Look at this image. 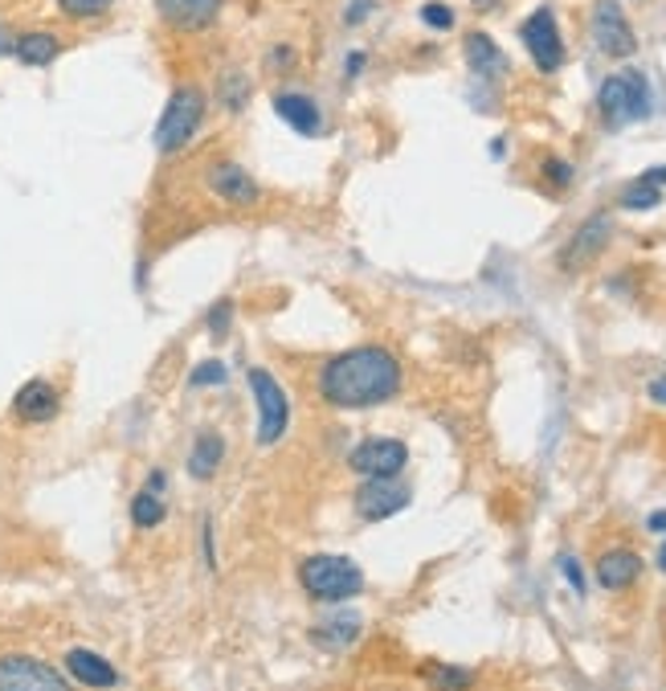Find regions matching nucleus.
Wrapping results in <instances>:
<instances>
[{
  "label": "nucleus",
  "instance_id": "obj_1",
  "mask_svg": "<svg viewBox=\"0 0 666 691\" xmlns=\"http://www.w3.org/2000/svg\"><path fill=\"white\" fill-rule=\"evenodd\" d=\"M400 360L381 344H360L335 353L319 369V397L335 409H372L400 393Z\"/></svg>",
  "mask_w": 666,
  "mask_h": 691
},
{
  "label": "nucleus",
  "instance_id": "obj_2",
  "mask_svg": "<svg viewBox=\"0 0 666 691\" xmlns=\"http://www.w3.org/2000/svg\"><path fill=\"white\" fill-rule=\"evenodd\" d=\"M205 123V90L193 83H184L172 90V99L164 102V115L151 132V144L160 156H176L193 144V135L200 132Z\"/></svg>",
  "mask_w": 666,
  "mask_h": 691
},
{
  "label": "nucleus",
  "instance_id": "obj_3",
  "mask_svg": "<svg viewBox=\"0 0 666 691\" xmlns=\"http://www.w3.org/2000/svg\"><path fill=\"white\" fill-rule=\"evenodd\" d=\"M299 585L316 602H348V597H356V593L365 590V573L348 557L316 553V557H307L299 565Z\"/></svg>",
  "mask_w": 666,
  "mask_h": 691
},
{
  "label": "nucleus",
  "instance_id": "obj_4",
  "mask_svg": "<svg viewBox=\"0 0 666 691\" xmlns=\"http://www.w3.org/2000/svg\"><path fill=\"white\" fill-rule=\"evenodd\" d=\"M597 111L609 127H626V123H642V119H650V111H654L650 78L642 70L609 74L597 90Z\"/></svg>",
  "mask_w": 666,
  "mask_h": 691
},
{
  "label": "nucleus",
  "instance_id": "obj_5",
  "mask_svg": "<svg viewBox=\"0 0 666 691\" xmlns=\"http://www.w3.org/2000/svg\"><path fill=\"white\" fill-rule=\"evenodd\" d=\"M246 381H250L254 405H258V446H274L291 425V397L267 369H250Z\"/></svg>",
  "mask_w": 666,
  "mask_h": 691
},
{
  "label": "nucleus",
  "instance_id": "obj_6",
  "mask_svg": "<svg viewBox=\"0 0 666 691\" xmlns=\"http://www.w3.org/2000/svg\"><path fill=\"white\" fill-rule=\"evenodd\" d=\"M589 34L605 58L626 62L638 53V34H633L630 17L621 9V0H593V21H589Z\"/></svg>",
  "mask_w": 666,
  "mask_h": 691
},
{
  "label": "nucleus",
  "instance_id": "obj_7",
  "mask_svg": "<svg viewBox=\"0 0 666 691\" xmlns=\"http://www.w3.org/2000/svg\"><path fill=\"white\" fill-rule=\"evenodd\" d=\"M519 41L528 46V53H532V62L540 74H556V70L565 66V37H560L556 13H552L548 4L535 9L532 17L519 25Z\"/></svg>",
  "mask_w": 666,
  "mask_h": 691
},
{
  "label": "nucleus",
  "instance_id": "obj_8",
  "mask_svg": "<svg viewBox=\"0 0 666 691\" xmlns=\"http://www.w3.org/2000/svg\"><path fill=\"white\" fill-rule=\"evenodd\" d=\"M0 691H70V683L50 663L9 651V655H0Z\"/></svg>",
  "mask_w": 666,
  "mask_h": 691
},
{
  "label": "nucleus",
  "instance_id": "obj_9",
  "mask_svg": "<svg viewBox=\"0 0 666 691\" xmlns=\"http://www.w3.org/2000/svg\"><path fill=\"white\" fill-rule=\"evenodd\" d=\"M414 504V488L405 483V479H365L360 488H356V511H360V520L377 523V520H393L400 516L405 507Z\"/></svg>",
  "mask_w": 666,
  "mask_h": 691
},
{
  "label": "nucleus",
  "instance_id": "obj_10",
  "mask_svg": "<svg viewBox=\"0 0 666 691\" xmlns=\"http://www.w3.org/2000/svg\"><path fill=\"white\" fill-rule=\"evenodd\" d=\"M609 237H614V218H609V213H593V218L584 221V225H577V234L560 246V258H556V262H560L565 274H577V270H584L593 258H601V250L609 246Z\"/></svg>",
  "mask_w": 666,
  "mask_h": 691
},
{
  "label": "nucleus",
  "instance_id": "obj_11",
  "mask_svg": "<svg viewBox=\"0 0 666 691\" xmlns=\"http://www.w3.org/2000/svg\"><path fill=\"white\" fill-rule=\"evenodd\" d=\"M409 462V446L400 439H365L348 455V467L365 479H393L405 471Z\"/></svg>",
  "mask_w": 666,
  "mask_h": 691
},
{
  "label": "nucleus",
  "instance_id": "obj_12",
  "mask_svg": "<svg viewBox=\"0 0 666 691\" xmlns=\"http://www.w3.org/2000/svg\"><path fill=\"white\" fill-rule=\"evenodd\" d=\"M156 9H160V21H164L168 29H176V34H205V29L217 25L225 0H156Z\"/></svg>",
  "mask_w": 666,
  "mask_h": 691
},
{
  "label": "nucleus",
  "instance_id": "obj_13",
  "mask_svg": "<svg viewBox=\"0 0 666 691\" xmlns=\"http://www.w3.org/2000/svg\"><path fill=\"white\" fill-rule=\"evenodd\" d=\"M205 185H209V193H213V197L237 205V209H246V205L262 201V188H258V181H254V176L242 169V164H234V160H221V164H213V169L205 172Z\"/></svg>",
  "mask_w": 666,
  "mask_h": 691
},
{
  "label": "nucleus",
  "instance_id": "obj_14",
  "mask_svg": "<svg viewBox=\"0 0 666 691\" xmlns=\"http://www.w3.org/2000/svg\"><path fill=\"white\" fill-rule=\"evenodd\" d=\"M58 409H62V397H58V388H53L46 377L25 381V385L17 388V397H13V414L29 425L53 422V418H58Z\"/></svg>",
  "mask_w": 666,
  "mask_h": 691
},
{
  "label": "nucleus",
  "instance_id": "obj_15",
  "mask_svg": "<svg viewBox=\"0 0 666 691\" xmlns=\"http://www.w3.org/2000/svg\"><path fill=\"white\" fill-rule=\"evenodd\" d=\"M462 53H467V66L483 83H499V78H507V70H511L507 53L499 50V41L491 34H483V29H470L467 41H462Z\"/></svg>",
  "mask_w": 666,
  "mask_h": 691
},
{
  "label": "nucleus",
  "instance_id": "obj_16",
  "mask_svg": "<svg viewBox=\"0 0 666 691\" xmlns=\"http://www.w3.org/2000/svg\"><path fill=\"white\" fill-rule=\"evenodd\" d=\"M642 577V557L633 548H609L597 557V585L609 593L630 590L633 581Z\"/></svg>",
  "mask_w": 666,
  "mask_h": 691
},
{
  "label": "nucleus",
  "instance_id": "obj_17",
  "mask_svg": "<svg viewBox=\"0 0 666 691\" xmlns=\"http://www.w3.org/2000/svg\"><path fill=\"white\" fill-rule=\"evenodd\" d=\"M360 630H365V618L356 609H332V614H323L311 626V639L319 646H328V651H344V646H351V642L360 639Z\"/></svg>",
  "mask_w": 666,
  "mask_h": 691
},
{
  "label": "nucleus",
  "instance_id": "obj_18",
  "mask_svg": "<svg viewBox=\"0 0 666 691\" xmlns=\"http://www.w3.org/2000/svg\"><path fill=\"white\" fill-rule=\"evenodd\" d=\"M274 111H279V119H283L291 132H299V135L323 132V115H319L316 99H307L299 90H279V95H274Z\"/></svg>",
  "mask_w": 666,
  "mask_h": 691
},
{
  "label": "nucleus",
  "instance_id": "obj_19",
  "mask_svg": "<svg viewBox=\"0 0 666 691\" xmlns=\"http://www.w3.org/2000/svg\"><path fill=\"white\" fill-rule=\"evenodd\" d=\"M66 671L83 683V688H119V671L107 663L102 655H95V651H83V646H74V651H66Z\"/></svg>",
  "mask_w": 666,
  "mask_h": 691
},
{
  "label": "nucleus",
  "instance_id": "obj_20",
  "mask_svg": "<svg viewBox=\"0 0 666 691\" xmlns=\"http://www.w3.org/2000/svg\"><path fill=\"white\" fill-rule=\"evenodd\" d=\"M221 462H225V439L213 434V430L197 434L193 451H188V474L205 483V479H213V474L221 471Z\"/></svg>",
  "mask_w": 666,
  "mask_h": 691
},
{
  "label": "nucleus",
  "instance_id": "obj_21",
  "mask_svg": "<svg viewBox=\"0 0 666 691\" xmlns=\"http://www.w3.org/2000/svg\"><path fill=\"white\" fill-rule=\"evenodd\" d=\"M13 50H17L21 66H50L53 58L62 53V41L53 34H21Z\"/></svg>",
  "mask_w": 666,
  "mask_h": 691
},
{
  "label": "nucleus",
  "instance_id": "obj_22",
  "mask_svg": "<svg viewBox=\"0 0 666 691\" xmlns=\"http://www.w3.org/2000/svg\"><path fill=\"white\" fill-rule=\"evenodd\" d=\"M433 691H470L474 688V671L470 667H451V663H430L425 667Z\"/></svg>",
  "mask_w": 666,
  "mask_h": 691
},
{
  "label": "nucleus",
  "instance_id": "obj_23",
  "mask_svg": "<svg viewBox=\"0 0 666 691\" xmlns=\"http://www.w3.org/2000/svg\"><path fill=\"white\" fill-rule=\"evenodd\" d=\"M164 516H168L164 495H156V491L144 488L132 499V523H135V528H144V532H148V528H160V523H164Z\"/></svg>",
  "mask_w": 666,
  "mask_h": 691
},
{
  "label": "nucleus",
  "instance_id": "obj_24",
  "mask_svg": "<svg viewBox=\"0 0 666 691\" xmlns=\"http://www.w3.org/2000/svg\"><path fill=\"white\" fill-rule=\"evenodd\" d=\"M217 95H221V102H225V111H242L246 102H250V83H246V74L242 70H230L225 78H221V86H217Z\"/></svg>",
  "mask_w": 666,
  "mask_h": 691
},
{
  "label": "nucleus",
  "instance_id": "obj_25",
  "mask_svg": "<svg viewBox=\"0 0 666 691\" xmlns=\"http://www.w3.org/2000/svg\"><path fill=\"white\" fill-rule=\"evenodd\" d=\"M53 4H58V9H62L66 17H74V21H95V17H102V13H107L115 0H53Z\"/></svg>",
  "mask_w": 666,
  "mask_h": 691
},
{
  "label": "nucleus",
  "instance_id": "obj_26",
  "mask_svg": "<svg viewBox=\"0 0 666 691\" xmlns=\"http://www.w3.org/2000/svg\"><path fill=\"white\" fill-rule=\"evenodd\" d=\"M663 201V193L646 181H633L626 193H621V209H654V205Z\"/></svg>",
  "mask_w": 666,
  "mask_h": 691
},
{
  "label": "nucleus",
  "instance_id": "obj_27",
  "mask_svg": "<svg viewBox=\"0 0 666 691\" xmlns=\"http://www.w3.org/2000/svg\"><path fill=\"white\" fill-rule=\"evenodd\" d=\"M188 385L193 388H213V385H225V365L221 360H200L197 369L188 372Z\"/></svg>",
  "mask_w": 666,
  "mask_h": 691
},
{
  "label": "nucleus",
  "instance_id": "obj_28",
  "mask_svg": "<svg viewBox=\"0 0 666 691\" xmlns=\"http://www.w3.org/2000/svg\"><path fill=\"white\" fill-rule=\"evenodd\" d=\"M540 172H544V181H548L552 188H568V185H572V164H568V160H560V156H544Z\"/></svg>",
  "mask_w": 666,
  "mask_h": 691
},
{
  "label": "nucleus",
  "instance_id": "obj_29",
  "mask_svg": "<svg viewBox=\"0 0 666 691\" xmlns=\"http://www.w3.org/2000/svg\"><path fill=\"white\" fill-rule=\"evenodd\" d=\"M421 21L442 34V29H451L454 25V9L451 4H442V0H430V4H421Z\"/></svg>",
  "mask_w": 666,
  "mask_h": 691
},
{
  "label": "nucleus",
  "instance_id": "obj_30",
  "mask_svg": "<svg viewBox=\"0 0 666 691\" xmlns=\"http://www.w3.org/2000/svg\"><path fill=\"white\" fill-rule=\"evenodd\" d=\"M230 320H234V299H221V304H213V311H209V332H213V340L230 336Z\"/></svg>",
  "mask_w": 666,
  "mask_h": 691
},
{
  "label": "nucleus",
  "instance_id": "obj_31",
  "mask_svg": "<svg viewBox=\"0 0 666 691\" xmlns=\"http://www.w3.org/2000/svg\"><path fill=\"white\" fill-rule=\"evenodd\" d=\"M295 62H299V58H295V46H274V50H270V70H274V74H279V70H295Z\"/></svg>",
  "mask_w": 666,
  "mask_h": 691
},
{
  "label": "nucleus",
  "instance_id": "obj_32",
  "mask_svg": "<svg viewBox=\"0 0 666 691\" xmlns=\"http://www.w3.org/2000/svg\"><path fill=\"white\" fill-rule=\"evenodd\" d=\"M560 569H565V577H568V585L577 593H584V573H581V560L577 557H560Z\"/></svg>",
  "mask_w": 666,
  "mask_h": 691
},
{
  "label": "nucleus",
  "instance_id": "obj_33",
  "mask_svg": "<svg viewBox=\"0 0 666 691\" xmlns=\"http://www.w3.org/2000/svg\"><path fill=\"white\" fill-rule=\"evenodd\" d=\"M368 13H372V0H351L348 9H344V25H360Z\"/></svg>",
  "mask_w": 666,
  "mask_h": 691
},
{
  "label": "nucleus",
  "instance_id": "obj_34",
  "mask_svg": "<svg viewBox=\"0 0 666 691\" xmlns=\"http://www.w3.org/2000/svg\"><path fill=\"white\" fill-rule=\"evenodd\" d=\"M200 548H205V565L217 569V553H213V523L205 520L200 523Z\"/></svg>",
  "mask_w": 666,
  "mask_h": 691
},
{
  "label": "nucleus",
  "instance_id": "obj_35",
  "mask_svg": "<svg viewBox=\"0 0 666 691\" xmlns=\"http://www.w3.org/2000/svg\"><path fill=\"white\" fill-rule=\"evenodd\" d=\"M365 66H368L365 50H351V58L344 62V74H348V78H356V74H365Z\"/></svg>",
  "mask_w": 666,
  "mask_h": 691
},
{
  "label": "nucleus",
  "instance_id": "obj_36",
  "mask_svg": "<svg viewBox=\"0 0 666 691\" xmlns=\"http://www.w3.org/2000/svg\"><path fill=\"white\" fill-rule=\"evenodd\" d=\"M646 393H650V402L654 405H666V377H654L646 385Z\"/></svg>",
  "mask_w": 666,
  "mask_h": 691
},
{
  "label": "nucleus",
  "instance_id": "obj_37",
  "mask_svg": "<svg viewBox=\"0 0 666 691\" xmlns=\"http://www.w3.org/2000/svg\"><path fill=\"white\" fill-rule=\"evenodd\" d=\"M164 488H168V474H164V471H151V474H148V491H156V495H164Z\"/></svg>",
  "mask_w": 666,
  "mask_h": 691
},
{
  "label": "nucleus",
  "instance_id": "obj_38",
  "mask_svg": "<svg viewBox=\"0 0 666 691\" xmlns=\"http://www.w3.org/2000/svg\"><path fill=\"white\" fill-rule=\"evenodd\" d=\"M646 523H650V532H666V511H654Z\"/></svg>",
  "mask_w": 666,
  "mask_h": 691
},
{
  "label": "nucleus",
  "instance_id": "obj_39",
  "mask_svg": "<svg viewBox=\"0 0 666 691\" xmlns=\"http://www.w3.org/2000/svg\"><path fill=\"white\" fill-rule=\"evenodd\" d=\"M470 4H474V13H491L499 0H470Z\"/></svg>",
  "mask_w": 666,
  "mask_h": 691
},
{
  "label": "nucleus",
  "instance_id": "obj_40",
  "mask_svg": "<svg viewBox=\"0 0 666 691\" xmlns=\"http://www.w3.org/2000/svg\"><path fill=\"white\" fill-rule=\"evenodd\" d=\"M658 569L666 573V540H663V548H658Z\"/></svg>",
  "mask_w": 666,
  "mask_h": 691
}]
</instances>
